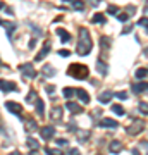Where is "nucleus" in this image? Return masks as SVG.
Returning a JSON list of instances; mask_svg holds the SVG:
<instances>
[{
    "label": "nucleus",
    "instance_id": "nucleus-1",
    "mask_svg": "<svg viewBox=\"0 0 148 155\" xmlns=\"http://www.w3.org/2000/svg\"><path fill=\"white\" fill-rule=\"evenodd\" d=\"M93 48V41H91V35L86 28H79V38H77V47L76 52L77 55H88Z\"/></svg>",
    "mask_w": 148,
    "mask_h": 155
},
{
    "label": "nucleus",
    "instance_id": "nucleus-2",
    "mask_svg": "<svg viewBox=\"0 0 148 155\" xmlns=\"http://www.w3.org/2000/svg\"><path fill=\"white\" fill-rule=\"evenodd\" d=\"M67 74L76 79H86L88 78V67L83 66V64H71L69 69H67Z\"/></svg>",
    "mask_w": 148,
    "mask_h": 155
},
{
    "label": "nucleus",
    "instance_id": "nucleus-3",
    "mask_svg": "<svg viewBox=\"0 0 148 155\" xmlns=\"http://www.w3.org/2000/svg\"><path fill=\"white\" fill-rule=\"evenodd\" d=\"M21 74L24 78H28V79H33L35 76H36V71H35V67H33V64H22L21 66Z\"/></svg>",
    "mask_w": 148,
    "mask_h": 155
},
{
    "label": "nucleus",
    "instance_id": "nucleus-4",
    "mask_svg": "<svg viewBox=\"0 0 148 155\" xmlns=\"http://www.w3.org/2000/svg\"><path fill=\"white\" fill-rule=\"evenodd\" d=\"M143 129H145V122L143 121H134L131 126L127 127V133L129 134H138V133H141Z\"/></svg>",
    "mask_w": 148,
    "mask_h": 155
},
{
    "label": "nucleus",
    "instance_id": "nucleus-5",
    "mask_svg": "<svg viewBox=\"0 0 148 155\" xmlns=\"http://www.w3.org/2000/svg\"><path fill=\"white\" fill-rule=\"evenodd\" d=\"M50 50H52V41H45V43H43V48L40 50L38 54H36V61H43L45 57L50 54Z\"/></svg>",
    "mask_w": 148,
    "mask_h": 155
},
{
    "label": "nucleus",
    "instance_id": "nucleus-6",
    "mask_svg": "<svg viewBox=\"0 0 148 155\" xmlns=\"http://www.w3.org/2000/svg\"><path fill=\"white\" fill-rule=\"evenodd\" d=\"M5 109H7L9 112H12V114H16V116H21V112H22L21 104H17V102H7V104H5Z\"/></svg>",
    "mask_w": 148,
    "mask_h": 155
},
{
    "label": "nucleus",
    "instance_id": "nucleus-7",
    "mask_svg": "<svg viewBox=\"0 0 148 155\" xmlns=\"http://www.w3.org/2000/svg\"><path fill=\"white\" fill-rule=\"evenodd\" d=\"M40 133H41V138L43 140H52L55 136V127L54 126H43Z\"/></svg>",
    "mask_w": 148,
    "mask_h": 155
},
{
    "label": "nucleus",
    "instance_id": "nucleus-8",
    "mask_svg": "<svg viewBox=\"0 0 148 155\" xmlns=\"http://www.w3.org/2000/svg\"><path fill=\"white\" fill-rule=\"evenodd\" d=\"M0 90H2V91H17V86H16V83L0 79Z\"/></svg>",
    "mask_w": 148,
    "mask_h": 155
},
{
    "label": "nucleus",
    "instance_id": "nucleus-9",
    "mask_svg": "<svg viewBox=\"0 0 148 155\" xmlns=\"http://www.w3.org/2000/svg\"><path fill=\"white\" fill-rule=\"evenodd\" d=\"M131 88H133V93H143L145 90H148V83H143V81H140V83H133Z\"/></svg>",
    "mask_w": 148,
    "mask_h": 155
},
{
    "label": "nucleus",
    "instance_id": "nucleus-10",
    "mask_svg": "<svg viewBox=\"0 0 148 155\" xmlns=\"http://www.w3.org/2000/svg\"><path fill=\"white\" fill-rule=\"evenodd\" d=\"M100 126H102V127H109V129H114V127L119 126V122L114 121V119H109V117H105V119H102Z\"/></svg>",
    "mask_w": 148,
    "mask_h": 155
},
{
    "label": "nucleus",
    "instance_id": "nucleus-11",
    "mask_svg": "<svg viewBox=\"0 0 148 155\" xmlns=\"http://www.w3.org/2000/svg\"><path fill=\"white\" fill-rule=\"evenodd\" d=\"M66 109H67V110H71L72 114H79V112H83L81 105H77L76 102H67V104H66Z\"/></svg>",
    "mask_w": 148,
    "mask_h": 155
},
{
    "label": "nucleus",
    "instance_id": "nucleus-12",
    "mask_svg": "<svg viewBox=\"0 0 148 155\" xmlns=\"http://www.w3.org/2000/svg\"><path fill=\"white\" fill-rule=\"evenodd\" d=\"M109 150L112 152V153H119L122 150V143L119 141V140H114L112 143H110V147H109Z\"/></svg>",
    "mask_w": 148,
    "mask_h": 155
},
{
    "label": "nucleus",
    "instance_id": "nucleus-13",
    "mask_svg": "<svg viewBox=\"0 0 148 155\" xmlns=\"http://www.w3.org/2000/svg\"><path fill=\"white\" fill-rule=\"evenodd\" d=\"M76 95H77V98L81 100L83 104H88V102H90V95H88V93H86V91H84L83 88L76 90Z\"/></svg>",
    "mask_w": 148,
    "mask_h": 155
},
{
    "label": "nucleus",
    "instance_id": "nucleus-14",
    "mask_svg": "<svg viewBox=\"0 0 148 155\" xmlns=\"http://www.w3.org/2000/svg\"><path fill=\"white\" fill-rule=\"evenodd\" d=\"M36 114H38L40 117L45 116V104L41 98H36Z\"/></svg>",
    "mask_w": 148,
    "mask_h": 155
},
{
    "label": "nucleus",
    "instance_id": "nucleus-15",
    "mask_svg": "<svg viewBox=\"0 0 148 155\" xmlns=\"http://www.w3.org/2000/svg\"><path fill=\"white\" fill-rule=\"evenodd\" d=\"M110 98H112V91H104V93H100L98 102L100 104H109Z\"/></svg>",
    "mask_w": 148,
    "mask_h": 155
},
{
    "label": "nucleus",
    "instance_id": "nucleus-16",
    "mask_svg": "<svg viewBox=\"0 0 148 155\" xmlns=\"http://www.w3.org/2000/svg\"><path fill=\"white\" fill-rule=\"evenodd\" d=\"M61 117H62V109L61 107H55L54 110H52V114H50V119L52 121H59Z\"/></svg>",
    "mask_w": 148,
    "mask_h": 155
},
{
    "label": "nucleus",
    "instance_id": "nucleus-17",
    "mask_svg": "<svg viewBox=\"0 0 148 155\" xmlns=\"http://www.w3.org/2000/svg\"><path fill=\"white\" fill-rule=\"evenodd\" d=\"M97 71H98L100 74H107L109 66H107V64H104V61H98V62H97Z\"/></svg>",
    "mask_w": 148,
    "mask_h": 155
},
{
    "label": "nucleus",
    "instance_id": "nucleus-18",
    "mask_svg": "<svg viewBox=\"0 0 148 155\" xmlns=\"http://www.w3.org/2000/svg\"><path fill=\"white\" fill-rule=\"evenodd\" d=\"M112 112H114L115 116H124L126 114V110H124V107L119 105V104H115V105H112Z\"/></svg>",
    "mask_w": 148,
    "mask_h": 155
},
{
    "label": "nucleus",
    "instance_id": "nucleus-19",
    "mask_svg": "<svg viewBox=\"0 0 148 155\" xmlns=\"http://www.w3.org/2000/svg\"><path fill=\"white\" fill-rule=\"evenodd\" d=\"M28 147L33 150V152H36V150L40 148V143H38V141H36L35 138H28Z\"/></svg>",
    "mask_w": 148,
    "mask_h": 155
},
{
    "label": "nucleus",
    "instance_id": "nucleus-20",
    "mask_svg": "<svg viewBox=\"0 0 148 155\" xmlns=\"http://www.w3.org/2000/svg\"><path fill=\"white\" fill-rule=\"evenodd\" d=\"M57 35L62 38V41H69V40H71V35L67 33L66 29H57Z\"/></svg>",
    "mask_w": 148,
    "mask_h": 155
},
{
    "label": "nucleus",
    "instance_id": "nucleus-21",
    "mask_svg": "<svg viewBox=\"0 0 148 155\" xmlns=\"http://www.w3.org/2000/svg\"><path fill=\"white\" fill-rule=\"evenodd\" d=\"M146 74H148V69H145V67H140V69L134 72V76H136L138 79H143V78L146 76Z\"/></svg>",
    "mask_w": 148,
    "mask_h": 155
},
{
    "label": "nucleus",
    "instance_id": "nucleus-22",
    "mask_svg": "<svg viewBox=\"0 0 148 155\" xmlns=\"http://www.w3.org/2000/svg\"><path fill=\"white\" fill-rule=\"evenodd\" d=\"M35 127H36V122H35V119H28V121H26V131H28V133H31Z\"/></svg>",
    "mask_w": 148,
    "mask_h": 155
},
{
    "label": "nucleus",
    "instance_id": "nucleus-23",
    "mask_svg": "<svg viewBox=\"0 0 148 155\" xmlns=\"http://www.w3.org/2000/svg\"><path fill=\"white\" fill-rule=\"evenodd\" d=\"M43 74H45L47 78H48V76H55L54 67H52V66H45V67H43Z\"/></svg>",
    "mask_w": 148,
    "mask_h": 155
},
{
    "label": "nucleus",
    "instance_id": "nucleus-24",
    "mask_svg": "<svg viewBox=\"0 0 148 155\" xmlns=\"http://www.w3.org/2000/svg\"><path fill=\"white\" fill-rule=\"evenodd\" d=\"M62 95H64L66 98H71L72 95H76V90H72V88H64V91H62Z\"/></svg>",
    "mask_w": 148,
    "mask_h": 155
},
{
    "label": "nucleus",
    "instance_id": "nucleus-25",
    "mask_svg": "<svg viewBox=\"0 0 148 155\" xmlns=\"http://www.w3.org/2000/svg\"><path fill=\"white\" fill-rule=\"evenodd\" d=\"M91 21L97 22V24H100V22H105V16H104V14H95Z\"/></svg>",
    "mask_w": 148,
    "mask_h": 155
},
{
    "label": "nucleus",
    "instance_id": "nucleus-26",
    "mask_svg": "<svg viewBox=\"0 0 148 155\" xmlns=\"http://www.w3.org/2000/svg\"><path fill=\"white\" fill-rule=\"evenodd\" d=\"M100 43H102V48H109V47H110V38L102 36V38H100Z\"/></svg>",
    "mask_w": 148,
    "mask_h": 155
},
{
    "label": "nucleus",
    "instance_id": "nucleus-27",
    "mask_svg": "<svg viewBox=\"0 0 148 155\" xmlns=\"http://www.w3.org/2000/svg\"><path fill=\"white\" fill-rule=\"evenodd\" d=\"M138 109H140V112H141L143 116H148V104H145V102H141Z\"/></svg>",
    "mask_w": 148,
    "mask_h": 155
},
{
    "label": "nucleus",
    "instance_id": "nucleus-28",
    "mask_svg": "<svg viewBox=\"0 0 148 155\" xmlns=\"http://www.w3.org/2000/svg\"><path fill=\"white\" fill-rule=\"evenodd\" d=\"M45 152H47L48 155H62V152L59 148H50V147L48 148H45Z\"/></svg>",
    "mask_w": 148,
    "mask_h": 155
},
{
    "label": "nucleus",
    "instance_id": "nucleus-29",
    "mask_svg": "<svg viewBox=\"0 0 148 155\" xmlns=\"http://www.w3.org/2000/svg\"><path fill=\"white\" fill-rule=\"evenodd\" d=\"M115 17H117L121 22H126L127 19H129V14H127V12H121V14H117Z\"/></svg>",
    "mask_w": 148,
    "mask_h": 155
},
{
    "label": "nucleus",
    "instance_id": "nucleus-30",
    "mask_svg": "<svg viewBox=\"0 0 148 155\" xmlns=\"http://www.w3.org/2000/svg\"><path fill=\"white\" fill-rule=\"evenodd\" d=\"M35 98H38V97H36V91H35V90H31V91L28 93V98H26V100L31 104V102H35Z\"/></svg>",
    "mask_w": 148,
    "mask_h": 155
},
{
    "label": "nucleus",
    "instance_id": "nucleus-31",
    "mask_svg": "<svg viewBox=\"0 0 148 155\" xmlns=\"http://www.w3.org/2000/svg\"><path fill=\"white\" fill-rule=\"evenodd\" d=\"M115 98H119V100H127V91H117V93H115Z\"/></svg>",
    "mask_w": 148,
    "mask_h": 155
},
{
    "label": "nucleus",
    "instance_id": "nucleus-32",
    "mask_svg": "<svg viewBox=\"0 0 148 155\" xmlns=\"http://www.w3.org/2000/svg\"><path fill=\"white\" fill-rule=\"evenodd\" d=\"M79 136H81V141H86L88 140V136H90V131H79Z\"/></svg>",
    "mask_w": 148,
    "mask_h": 155
},
{
    "label": "nucleus",
    "instance_id": "nucleus-33",
    "mask_svg": "<svg viewBox=\"0 0 148 155\" xmlns=\"http://www.w3.org/2000/svg\"><path fill=\"white\" fill-rule=\"evenodd\" d=\"M138 24H140V26H145V28H148V17H141V19L138 21Z\"/></svg>",
    "mask_w": 148,
    "mask_h": 155
},
{
    "label": "nucleus",
    "instance_id": "nucleus-34",
    "mask_svg": "<svg viewBox=\"0 0 148 155\" xmlns=\"http://www.w3.org/2000/svg\"><path fill=\"white\" fill-rule=\"evenodd\" d=\"M107 12H109V14H119V11H117V7H115V5H109Z\"/></svg>",
    "mask_w": 148,
    "mask_h": 155
},
{
    "label": "nucleus",
    "instance_id": "nucleus-35",
    "mask_svg": "<svg viewBox=\"0 0 148 155\" xmlns=\"http://www.w3.org/2000/svg\"><path fill=\"white\" fill-rule=\"evenodd\" d=\"M69 2H71V5L74 7V9H79V11L83 9V4H79V2H74V0H69Z\"/></svg>",
    "mask_w": 148,
    "mask_h": 155
},
{
    "label": "nucleus",
    "instance_id": "nucleus-36",
    "mask_svg": "<svg viewBox=\"0 0 148 155\" xmlns=\"http://www.w3.org/2000/svg\"><path fill=\"white\" fill-rule=\"evenodd\" d=\"M69 54H71V52H69V50H66V48L59 50V55H61V57H69Z\"/></svg>",
    "mask_w": 148,
    "mask_h": 155
},
{
    "label": "nucleus",
    "instance_id": "nucleus-37",
    "mask_svg": "<svg viewBox=\"0 0 148 155\" xmlns=\"http://www.w3.org/2000/svg\"><path fill=\"white\" fill-rule=\"evenodd\" d=\"M57 145H59V147H67V140H64V138L57 140Z\"/></svg>",
    "mask_w": 148,
    "mask_h": 155
},
{
    "label": "nucleus",
    "instance_id": "nucleus-38",
    "mask_svg": "<svg viewBox=\"0 0 148 155\" xmlns=\"http://www.w3.org/2000/svg\"><path fill=\"white\" fill-rule=\"evenodd\" d=\"M45 90H47V93H54V91H55V86H54V84H50V86H47Z\"/></svg>",
    "mask_w": 148,
    "mask_h": 155
},
{
    "label": "nucleus",
    "instance_id": "nucleus-39",
    "mask_svg": "<svg viewBox=\"0 0 148 155\" xmlns=\"http://www.w3.org/2000/svg\"><path fill=\"white\" fill-rule=\"evenodd\" d=\"M69 155H81V153H79V150L77 148H72L71 152H69Z\"/></svg>",
    "mask_w": 148,
    "mask_h": 155
},
{
    "label": "nucleus",
    "instance_id": "nucleus-40",
    "mask_svg": "<svg viewBox=\"0 0 148 155\" xmlns=\"http://www.w3.org/2000/svg\"><path fill=\"white\" fill-rule=\"evenodd\" d=\"M134 11H136V9H134L133 5H127V12H134Z\"/></svg>",
    "mask_w": 148,
    "mask_h": 155
},
{
    "label": "nucleus",
    "instance_id": "nucleus-41",
    "mask_svg": "<svg viewBox=\"0 0 148 155\" xmlns=\"http://www.w3.org/2000/svg\"><path fill=\"white\" fill-rule=\"evenodd\" d=\"M141 147H143V148H146V150H148V143H146V141H141Z\"/></svg>",
    "mask_w": 148,
    "mask_h": 155
},
{
    "label": "nucleus",
    "instance_id": "nucleus-42",
    "mask_svg": "<svg viewBox=\"0 0 148 155\" xmlns=\"http://www.w3.org/2000/svg\"><path fill=\"white\" fill-rule=\"evenodd\" d=\"M131 153H133V155H140V152H138V150L134 148V150H133V152H131Z\"/></svg>",
    "mask_w": 148,
    "mask_h": 155
},
{
    "label": "nucleus",
    "instance_id": "nucleus-43",
    "mask_svg": "<svg viewBox=\"0 0 148 155\" xmlns=\"http://www.w3.org/2000/svg\"><path fill=\"white\" fill-rule=\"evenodd\" d=\"M9 155H21L19 152H12V153H9Z\"/></svg>",
    "mask_w": 148,
    "mask_h": 155
},
{
    "label": "nucleus",
    "instance_id": "nucleus-44",
    "mask_svg": "<svg viewBox=\"0 0 148 155\" xmlns=\"http://www.w3.org/2000/svg\"><path fill=\"white\" fill-rule=\"evenodd\" d=\"M0 9H4V2H0Z\"/></svg>",
    "mask_w": 148,
    "mask_h": 155
},
{
    "label": "nucleus",
    "instance_id": "nucleus-45",
    "mask_svg": "<svg viewBox=\"0 0 148 155\" xmlns=\"http://www.w3.org/2000/svg\"><path fill=\"white\" fill-rule=\"evenodd\" d=\"M97 155H102V153H97Z\"/></svg>",
    "mask_w": 148,
    "mask_h": 155
},
{
    "label": "nucleus",
    "instance_id": "nucleus-46",
    "mask_svg": "<svg viewBox=\"0 0 148 155\" xmlns=\"http://www.w3.org/2000/svg\"><path fill=\"white\" fill-rule=\"evenodd\" d=\"M0 66H2V62H0Z\"/></svg>",
    "mask_w": 148,
    "mask_h": 155
}]
</instances>
